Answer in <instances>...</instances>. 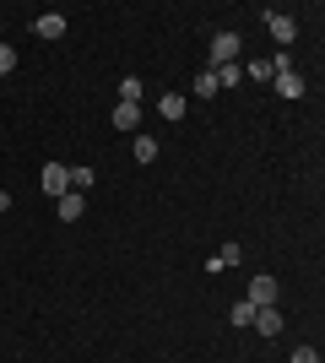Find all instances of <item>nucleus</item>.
<instances>
[{"mask_svg": "<svg viewBox=\"0 0 325 363\" xmlns=\"http://www.w3.org/2000/svg\"><path fill=\"white\" fill-rule=\"evenodd\" d=\"M239 49H244V38L239 33H212V71H222V65H239Z\"/></svg>", "mask_w": 325, "mask_h": 363, "instance_id": "1", "label": "nucleus"}, {"mask_svg": "<svg viewBox=\"0 0 325 363\" xmlns=\"http://www.w3.org/2000/svg\"><path fill=\"white\" fill-rule=\"evenodd\" d=\"M266 28H271V38H277V49H287L298 38V16H282V11H266Z\"/></svg>", "mask_w": 325, "mask_h": 363, "instance_id": "2", "label": "nucleus"}, {"mask_svg": "<svg viewBox=\"0 0 325 363\" xmlns=\"http://www.w3.org/2000/svg\"><path fill=\"white\" fill-rule=\"evenodd\" d=\"M44 190H49L55 201L71 196V168H65V163H44Z\"/></svg>", "mask_w": 325, "mask_h": 363, "instance_id": "3", "label": "nucleus"}, {"mask_svg": "<svg viewBox=\"0 0 325 363\" xmlns=\"http://www.w3.org/2000/svg\"><path fill=\"white\" fill-rule=\"evenodd\" d=\"M55 212H60V223H81V212H87V196H81V190H71V196L55 201Z\"/></svg>", "mask_w": 325, "mask_h": 363, "instance_id": "4", "label": "nucleus"}, {"mask_svg": "<svg viewBox=\"0 0 325 363\" xmlns=\"http://www.w3.org/2000/svg\"><path fill=\"white\" fill-rule=\"evenodd\" d=\"M249 303H255V309L277 303V282H271V277H249Z\"/></svg>", "mask_w": 325, "mask_h": 363, "instance_id": "5", "label": "nucleus"}, {"mask_svg": "<svg viewBox=\"0 0 325 363\" xmlns=\"http://www.w3.org/2000/svg\"><path fill=\"white\" fill-rule=\"evenodd\" d=\"M33 33L55 44V38H65V16H60V11H44V16H38V22H33Z\"/></svg>", "mask_w": 325, "mask_h": 363, "instance_id": "6", "label": "nucleus"}, {"mask_svg": "<svg viewBox=\"0 0 325 363\" xmlns=\"http://www.w3.org/2000/svg\"><path fill=\"white\" fill-rule=\"evenodd\" d=\"M255 331H261V336H277V331H282V309H277V303L255 309Z\"/></svg>", "mask_w": 325, "mask_h": 363, "instance_id": "7", "label": "nucleus"}, {"mask_svg": "<svg viewBox=\"0 0 325 363\" xmlns=\"http://www.w3.org/2000/svg\"><path fill=\"white\" fill-rule=\"evenodd\" d=\"M277 92L287 98V104H298V98H304V76H298V71H282L277 76Z\"/></svg>", "mask_w": 325, "mask_h": 363, "instance_id": "8", "label": "nucleus"}, {"mask_svg": "<svg viewBox=\"0 0 325 363\" xmlns=\"http://www.w3.org/2000/svg\"><path fill=\"white\" fill-rule=\"evenodd\" d=\"M141 125V104H114V130H136Z\"/></svg>", "mask_w": 325, "mask_h": 363, "instance_id": "9", "label": "nucleus"}, {"mask_svg": "<svg viewBox=\"0 0 325 363\" xmlns=\"http://www.w3.org/2000/svg\"><path fill=\"white\" fill-rule=\"evenodd\" d=\"M185 108H190V98H179V92H163L157 114H163V120H185Z\"/></svg>", "mask_w": 325, "mask_h": 363, "instance_id": "10", "label": "nucleus"}, {"mask_svg": "<svg viewBox=\"0 0 325 363\" xmlns=\"http://www.w3.org/2000/svg\"><path fill=\"white\" fill-rule=\"evenodd\" d=\"M239 260H244V255H239V244H222V250L206 260V272H228V266H239Z\"/></svg>", "mask_w": 325, "mask_h": 363, "instance_id": "11", "label": "nucleus"}, {"mask_svg": "<svg viewBox=\"0 0 325 363\" xmlns=\"http://www.w3.org/2000/svg\"><path fill=\"white\" fill-rule=\"evenodd\" d=\"M130 152H136V163H157V136H136Z\"/></svg>", "mask_w": 325, "mask_h": 363, "instance_id": "12", "label": "nucleus"}, {"mask_svg": "<svg viewBox=\"0 0 325 363\" xmlns=\"http://www.w3.org/2000/svg\"><path fill=\"white\" fill-rule=\"evenodd\" d=\"M228 325H255V303H249V298H239V303L228 309Z\"/></svg>", "mask_w": 325, "mask_h": 363, "instance_id": "13", "label": "nucleus"}, {"mask_svg": "<svg viewBox=\"0 0 325 363\" xmlns=\"http://www.w3.org/2000/svg\"><path fill=\"white\" fill-rule=\"evenodd\" d=\"M217 92H222L217 71H201V76H195V98H217Z\"/></svg>", "mask_w": 325, "mask_h": 363, "instance_id": "14", "label": "nucleus"}, {"mask_svg": "<svg viewBox=\"0 0 325 363\" xmlns=\"http://www.w3.org/2000/svg\"><path fill=\"white\" fill-rule=\"evenodd\" d=\"M93 184H98V168H87V163L71 168V190H93Z\"/></svg>", "mask_w": 325, "mask_h": 363, "instance_id": "15", "label": "nucleus"}, {"mask_svg": "<svg viewBox=\"0 0 325 363\" xmlns=\"http://www.w3.org/2000/svg\"><path fill=\"white\" fill-rule=\"evenodd\" d=\"M120 104H141V76H125L120 82Z\"/></svg>", "mask_w": 325, "mask_h": 363, "instance_id": "16", "label": "nucleus"}, {"mask_svg": "<svg viewBox=\"0 0 325 363\" xmlns=\"http://www.w3.org/2000/svg\"><path fill=\"white\" fill-rule=\"evenodd\" d=\"M249 82H277V71H271V60H249Z\"/></svg>", "mask_w": 325, "mask_h": 363, "instance_id": "17", "label": "nucleus"}, {"mask_svg": "<svg viewBox=\"0 0 325 363\" xmlns=\"http://www.w3.org/2000/svg\"><path fill=\"white\" fill-rule=\"evenodd\" d=\"M217 82H222V87H239V82H244V71H239V65H222V71H217Z\"/></svg>", "mask_w": 325, "mask_h": 363, "instance_id": "18", "label": "nucleus"}, {"mask_svg": "<svg viewBox=\"0 0 325 363\" xmlns=\"http://www.w3.org/2000/svg\"><path fill=\"white\" fill-rule=\"evenodd\" d=\"M11 71H16V49L0 44V76H11Z\"/></svg>", "mask_w": 325, "mask_h": 363, "instance_id": "19", "label": "nucleus"}, {"mask_svg": "<svg viewBox=\"0 0 325 363\" xmlns=\"http://www.w3.org/2000/svg\"><path fill=\"white\" fill-rule=\"evenodd\" d=\"M293 363H320V352H314V347H298V352H293Z\"/></svg>", "mask_w": 325, "mask_h": 363, "instance_id": "20", "label": "nucleus"}, {"mask_svg": "<svg viewBox=\"0 0 325 363\" xmlns=\"http://www.w3.org/2000/svg\"><path fill=\"white\" fill-rule=\"evenodd\" d=\"M0 212H11V190H0Z\"/></svg>", "mask_w": 325, "mask_h": 363, "instance_id": "21", "label": "nucleus"}]
</instances>
